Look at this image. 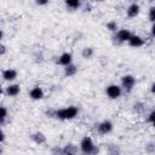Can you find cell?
Masks as SVG:
<instances>
[{
  "instance_id": "6da1fadb",
  "label": "cell",
  "mask_w": 155,
  "mask_h": 155,
  "mask_svg": "<svg viewBox=\"0 0 155 155\" xmlns=\"http://www.w3.org/2000/svg\"><path fill=\"white\" fill-rule=\"evenodd\" d=\"M80 147H81V150L87 155H96L98 153V148H96L92 139L87 136L82 138V140L80 143Z\"/></svg>"
},
{
  "instance_id": "7a4b0ae2",
  "label": "cell",
  "mask_w": 155,
  "mask_h": 155,
  "mask_svg": "<svg viewBox=\"0 0 155 155\" xmlns=\"http://www.w3.org/2000/svg\"><path fill=\"white\" fill-rule=\"evenodd\" d=\"M76 114H78V108L76 107H68V108L57 110L54 113V116L58 117V119H62V120H70V119L75 117Z\"/></svg>"
},
{
  "instance_id": "3957f363",
  "label": "cell",
  "mask_w": 155,
  "mask_h": 155,
  "mask_svg": "<svg viewBox=\"0 0 155 155\" xmlns=\"http://www.w3.org/2000/svg\"><path fill=\"white\" fill-rule=\"evenodd\" d=\"M107 94H108L110 98L115 99V98L120 97V94H121V88H120L117 85H110V86L107 87Z\"/></svg>"
},
{
  "instance_id": "277c9868",
  "label": "cell",
  "mask_w": 155,
  "mask_h": 155,
  "mask_svg": "<svg viewBox=\"0 0 155 155\" xmlns=\"http://www.w3.org/2000/svg\"><path fill=\"white\" fill-rule=\"evenodd\" d=\"M121 82H122V86H124L126 90H132V87H133L134 84H136V80H134V78H133L132 75H125V76L122 78Z\"/></svg>"
},
{
  "instance_id": "5b68a950",
  "label": "cell",
  "mask_w": 155,
  "mask_h": 155,
  "mask_svg": "<svg viewBox=\"0 0 155 155\" xmlns=\"http://www.w3.org/2000/svg\"><path fill=\"white\" fill-rule=\"evenodd\" d=\"M131 35H132V34H131L127 29H120V30L117 31V34H116V38H117V40H119L120 42H125V41H128V40H130Z\"/></svg>"
},
{
  "instance_id": "8992f818",
  "label": "cell",
  "mask_w": 155,
  "mask_h": 155,
  "mask_svg": "<svg viewBox=\"0 0 155 155\" xmlns=\"http://www.w3.org/2000/svg\"><path fill=\"white\" fill-rule=\"evenodd\" d=\"M111 130H113V124H111L110 121H103V122L99 124V126H98V131H99L102 134H107V133H109Z\"/></svg>"
},
{
  "instance_id": "52a82bcc",
  "label": "cell",
  "mask_w": 155,
  "mask_h": 155,
  "mask_svg": "<svg viewBox=\"0 0 155 155\" xmlns=\"http://www.w3.org/2000/svg\"><path fill=\"white\" fill-rule=\"evenodd\" d=\"M128 44L132 47H139V46L144 45V40L140 36H138V35H131V38L128 40Z\"/></svg>"
},
{
  "instance_id": "ba28073f",
  "label": "cell",
  "mask_w": 155,
  "mask_h": 155,
  "mask_svg": "<svg viewBox=\"0 0 155 155\" xmlns=\"http://www.w3.org/2000/svg\"><path fill=\"white\" fill-rule=\"evenodd\" d=\"M30 97H31L33 99H41V98L44 97V91L41 90V87L36 86V87H34V88L30 91Z\"/></svg>"
},
{
  "instance_id": "9c48e42d",
  "label": "cell",
  "mask_w": 155,
  "mask_h": 155,
  "mask_svg": "<svg viewBox=\"0 0 155 155\" xmlns=\"http://www.w3.org/2000/svg\"><path fill=\"white\" fill-rule=\"evenodd\" d=\"M58 63H59V64H62V65H64V67H67L68 64H70V63H71V54H70V53H68V52L63 53V54L59 57Z\"/></svg>"
},
{
  "instance_id": "30bf717a",
  "label": "cell",
  "mask_w": 155,
  "mask_h": 155,
  "mask_svg": "<svg viewBox=\"0 0 155 155\" xmlns=\"http://www.w3.org/2000/svg\"><path fill=\"white\" fill-rule=\"evenodd\" d=\"M17 76V71L15 69H6L2 71V78L5 80H13Z\"/></svg>"
},
{
  "instance_id": "8fae6325",
  "label": "cell",
  "mask_w": 155,
  "mask_h": 155,
  "mask_svg": "<svg viewBox=\"0 0 155 155\" xmlns=\"http://www.w3.org/2000/svg\"><path fill=\"white\" fill-rule=\"evenodd\" d=\"M138 12H139V5L138 4H132L127 10V16L133 18V17H136L138 15Z\"/></svg>"
},
{
  "instance_id": "7c38bea8",
  "label": "cell",
  "mask_w": 155,
  "mask_h": 155,
  "mask_svg": "<svg viewBox=\"0 0 155 155\" xmlns=\"http://www.w3.org/2000/svg\"><path fill=\"white\" fill-rule=\"evenodd\" d=\"M19 85H10L7 88H6V93L8 96H17L19 93Z\"/></svg>"
},
{
  "instance_id": "4fadbf2b",
  "label": "cell",
  "mask_w": 155,
  "mask_h": 155,
  "mask_svg": "<svg viewBox=\"0 0 155 155\" xmlns=\"http://www.w3.org/2000/svg\"><path fill=\"white\" fill-rule=\"evenodd\" d=\"M31 138H33V140H34L36 144H42V143L46 142V137H45L41 132H36V133H34V134L31 136Z\"/></svg>"
},
{
  "instance_id": "5bb4252c",
  "label": "cell",
  "mask_w": 155,
  "mask_h": 155,
  "mask_svg": "<svg viewBox=\"0 0 155 155\" xmlns=\"http://www.w3.org/2000/svg\"><path fill=\"white\" fill-rule=\"evenodd\" d=\"M76 70H78V68H76V65H74V64H68L67 67H65V75L67 76H73L75 73H76Z\"/></svg>"
},
{
  "instance_id": "9a60e30c",
  "label": "cell",
  "mask_w": 155,
  "mask_h": 155,
  "mask_svg": "<svg viewBox=\"0 0 155 155\" xmlns=\"http://www.w3.org/2000/svg\"><path fill=\"white\" fill-rule=\"evenodd\" d=\"M65 5L68 7H70V8H78L80 6V1H78V0H68V1H65Z\"/></svg>"
},
{
  "instance_id": "2e32d148",
  "label": "cell",
  "mask_w": 155,
  "mask_h": 155,
  "mask_svg": "<svg viewBox=\"0 0 155 155\" xmlns=\"http://www.w3.org/2000/svg\"><path fill=\"white\" fill-rule=\"evenodd\" d=\"M92 54H93V48H91V47L84 48V51H82V57L84 58H91Z\"/></svg>"
},
{
  "instance_id": "e0dca14e",
  "label": "cell",
  "mask_w": 155,
  "mask_h": 155,
  "mask_svg": "<svg viewBox=\"0 0 155 155\" xmlns=\"http://www.w3.org/2000/svg\"><path fill=\"white\" fill-rule=\"evenodd\" d=\"M7 116V109L4 107H0V122H2Z\"/></svg>"
},
{
  "instance_id": "ac0fdd59",
  "label": "cell",
  "mask_w": 155,
  "mask_h": 155,
  "mask_svg": "<svg viewBox=\"0 0 155 155\" xmlns=\"http://www.w3.org/2000/svg\"><path fill=\"white\" fill-rule=\"evenodd\" d=\"M107 28H108L109 30H111V31H114V30H116V29H117V24H116V22H114V21H111V22H109V23L107 24Z\"/></svg>"
},
{
  "instance_id": "d6986e66",
  "label": "cell",
  "mask_w": 155,
  "mask_h": 155,
  "mask_svg": "<svg viewBox=\"0 0 155 155\" xmlns=\"http://www.w3.org/2000/svg\"><path fill=\"white\" fill-rule=\"evenodd\" d=\"M120 154V151H119V149L114 145V147H110V149H109V155H119Z\"/></svg>"
},
{
  "instance_id": "ffe728a7",
  "label": "cell",
  "mask_w": 155,
  "mask_h": 155,
  "mask_svg": "<svg viewBox=\"0 0 155 155\" xmlns=\"http://www.w3.org/2000/svg\"><path fill=\"white\" fill-rule=\"evenodd\" d=\"M154 116H155V111H151L150 114H149V116H148V119H147V121H149V122H154Z\"/></svg>"
},
{
  "instance_id": "44dd1931",
  "label": "cell",
  "mask_w": 155,
  "mask_h": 155,
  "mask_svg": "<svg viewBox=\"0 0 155 155\" xmlns=\"http://www.w3.org/2000/svg\"><path fill=\"white\" fill-rule=\"evenodd\" d=\"M154 11H155V8L151 7V8H150V13H149V17H150V21H151V22H154V19H155V17H154Z\"/></svg>"
},
{
  "instance_id": "7402d4cb",
  "label": "cell",
  "mask_w": 155,
  "mask_h": 155,
  "mask_svg": "<svg viewBox=\"0 0 155 155\" xmlns=\"http://www.w3.org/2000/svg\"><path fill=\"white\" fill-rule=\"evenodd\" d=\"M5 52H6V47H5L4 45H0V56L4 54Z\"/></svg>"
},
{
  "instance_id": "603a6c76",
  "label": "cell",
  "mask_w": 155,
  "mask_h": 155,
  "mask_svg": "<svg viewBox=\"0 0 155 155\" xmlns=\"http://www.w3.org/2000/svg\"><path fill=\"white\" fill-rule=\"evenodd\" d=\"M4 139H5V134H4V132L0 130V143L4 142Z\"/></svg>"
},
{
  "instance_id": "cb8c5ba5",
  "label": "cell",
  "mask_w": 155,
  "mask_h": 155,
  "mask_svg": "<svg viewBox=\"0 0 155 155\" xmlns=\"http://www.w3.org/2000/svg\"><path fill=\"white\" fill-rule=\"evenodd\" d=\"M36 4H38V5H46V4H47V1H46V0H42V1H36Z\"/></svg>"
},
{
  "instance_id": "d4e9b609",
  "label": "cell",
  "mask_w": 155,
  "mask_h": 155,
  "mask_svg": "<svg viewBox=\"0 0 155 155\" xmlns=\"http://www.w3.org/2000/svg\"><path fill=\"white\" fill-rule=\"evenodd\" d=\"M1 39H2V31L0 30V40H1Z\"/></svg>"
},
{
  "instance_id": "484cf974",
  "label": "cell",
  "mask_w": 155,
  "mask_h": 155,
  "mask_svg": "<svg viewBox=\"0 0 155 155\" xmlns=\"http://www.w3.org/2000/svg\"><path fill=\"white\" fill-rule=\"evenodd\" d=\"M2 93V88H1V86H0V94Z\"/></svg>"
},
{
  "instance_id": "4316f807",
  "label": "cell",
  "mask_w": 155,
  "mask_h": 155,
  "mask_svg": "<svg viewBox=\"0 0 155 155\" xmlns=\"http://www.w3.org/2000/svg\"><path fill=\"white\" fill-rule=\"evenodd\" d=\"M68 155H73V154H68Z\"/></svg>"
}]
</instances>
